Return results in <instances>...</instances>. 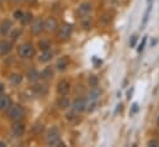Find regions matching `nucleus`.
Returning a JSON list of instances; mask_svg holds the SVG:
<instances>
[{
	"instance_id": "1",
	"label": "nucleus",
	"mask_w": 159,
	"mask_h": 147,
	"mask_svg": "<svg viewBox=\"0 0 159 147\" xmlns=\"http://www.w3.org/2000/svg\"><path fill=\"white\" fill-rule=\"evenodd\" d=\"M17 53H19V56L21 58L27 59V58H32L36 55V50H35V47L31 43H24V45H21L19 47Z\"/></svg>"
},
{
	"instance_id": "2",
	"label": "nucleus",
	"mask_w": 159,
	"mask_h": 147,
	"mask_svg": "<svg viewBox=\"0 0 159 147\" xmlns=\"http://www.w3.org/2000/svg\"><path fill=\"white\" fill-rule=\"evenodd\" d=\"M7 116L10 120H14V121H19L21 120L24 116H25V110L20 105H11L9 109H7Z\"/></svg>"
},
{
	"instance_id": "3",
	"label": "nucleus",
	"mask_w": 159,
	"mask_h": 147,
	"mask_svg": "<svg viewBox=\"0 0 159 147\" xmlns=\"http://www.w3.org/2000/svg\"><path fill=\"white\" fill-rule=\"evenodd\" d=\"M46 144L48 146H59V145H62L61 137H59V134H58L57 129H52L47 134V136H46Z\"/></svg>"
},
{
	"instance_id": "4",
	"label": "nucleus",
	"mask_w": 159,
	"mask_h": 147,
	"mask_svg": "<svg viewBox=\"0 0 159 147\" xmlns=\"http://www.w3.org/2000/svg\"><path fill=\"white\" fill-rule=\"evenodd\" d=\"M72 34H73V26L70 24H64L63 26H61V29L58 31V40L67 41L70 38Z\"/></svg>"
},
{
	"instance_id": "5",
	"label": "nucleus",
	"mask_w": 159,
	"mask_h": 147,
	"mask_svg": "<svg viewBox=\"0 0 159 147\" xmlns=\"http://www.w3.org/2000/svg\"><path fill=\"white\" fill-rule=\"evenodd\" d=\"M72 109L74 112H78V114L83 112L86 109V100L84 98H77L72 104Z\"/></svg>"
},
{
	"instance_id": "6",
	"label": "nucleus",
	"mask_w": 159,
	"mask_h": 147,
	"mask_svg": "<svg viewBox=\"0 0 159 147\" xmlns=\"http://www.w3.org/2000/svg\"><path fill=\"white\" fill-rule=\"evenodd\" d=\"M58 29V21L54 17H48L44 21V30L47 32H54Z\"/></svg>"
},
{
	"instance_id": "7",
	"label": "nucleus",
	"mask_w": 159,
	"mask_h": 147,
	"mask_svg": "<svg viewBox=\"0 0 159 147\" xmlns=\"http://www.w3.org/2000/svg\"><path fill=\"white\" fill-rule=\"evenodd\" d=\"M70 90V83L68 80H61L57 85V92L61 95H67Z\"/></svg>"
},
{
	"instance_id": "8",
	"label": "nucleus",
	"mask_w": 159,
	"mask_h": 147,
	"mask_svg": "<svg viewBox=\"0 0 159 147\" xmlns=\"http://www.w3.org/2000/svg\"><path fill=\"white\" fill-rule=\"evenodd\" d=\"M25 130H26V127L21 122H15L12 125V127H11V132H12V135L15 137H21L25 134Z\"/></svg>"
},
{
	"instance_id": "9",
	"label": "nucleus",
	"mask_w": 159,
	"mask_h": 147,
	"mask_svg": "<svg viewBox=\"0 0 159 147\" xmlns=\"http://www.w3.org/2000/svg\"><path fill=\"white\" fill-rule=\"evenodd\" d=\"M44 30V21H42L41 19H37L32 22L31 25V32L34 35H40L41 32Z\"/></svg>"
},
{
	"instance_id": "10",
	"label": "nucleus",
	"mask_w": 159,
	"mask_h": 147,
	"mask_svg": "<svg viewBox=\"0 0 159 147\" xmlns=\"http://www.w3.org/2000/svg\"><path fill=\"white\" fill-rule=\"evenodd\" d=\"M11 107V100L7 95L0 94V111L7 110Z\"/></svg>"
},
{
	"instance_id": "11",
	"label": "nucleus",
	"mask_w": 159,
	"mask_h": 147,
	"mask_svg": "<svg viewBox=\"0 0 159 147\" xmlns=\"http://www.w3.org/2000/svg\"><path fill=\"white\" fill-rule=\"evenodd\" d=\"M12 29V22L10 20H4L1 24H0V34L1 35H7Z\"/></svg>"
},
{
	"instance_id": "12",
	"label": "nucleus",
	"mask_w": 159,
	"mask_h": 147,
	"mask_svg": "<svg viewBox=\"0 0 159 147\" xmlns=\"http://www.w3.org/2000/svg\"><path fill=\"white\" fill-rule=\"evenodd\" d=\"M48 92V87L46 84H37L34 87V93L37 95V97H44Z\"/></svg>"
},
{
	"instance_id": "13",
	"label": "nucleus",
	"mask_w": 159,
	"mask_h": 147,
	"mask_svg": "<svg viewBox=\"0 0 159 147\" xmlns=\"http://www.w3.org/2000/svg\"><path fill=\"white\" fill-rule=\"evenodd\" d=\"M68 67H69V58H68L67 56L61 57V59H58V62H57V68H58V71L63 72V71H66Z\"/></svg>"
},
{
	"instance_id": "14",
	"label": "nucleus",
	"mask_w": 159,
	"mask_h": 147,
	"mask_svg": "<svg viewBox=\"0 0 159 147\" xmlns=\"http://www.w3.org/2000/svg\"><path fill=\"white\" fill-rule=\"evenodd\" d=\"M91 10H93V6H91L90 2H83L79 6L78 11H79L80 16H86V15H89L91 12Z\"/></svg>"
},
{
	"instance_id": "15",
	"label": "nucleus",
	"mask_w": 159,
	"mask_h": 147,
	"mask_svg": "<svg viewBox=\"0 0 159 147\" xmlns=\"http://www.w3.org/2000/svg\"><path fill=\"white\" fill-rule=\"evenodd\" d=\"M53 58V52L48 48V50H43L42 52H41L40 57H39V59H40V62H48V61H51Z\"/></svg>"
},
{
	"instance_id": "16",
	"label": "nucleus",
	"mask_w": 159,
	"mask_h": 147,
	"mask_svg": "<svg viewBox=\"0 0 159 147\" xmlns=\"http://www.w3.org/2000/svg\"><path fill=\"white\" fill-rule=\"evenodd\" d=\"M11 43L9 41H1L0 42V56H5L11 51Z\"/></svg>"
},
{
	"instance_id": "17",
	"label": "nucleus",
	"mask_w": 159,
	"mask_h": 147,
	"mask_svg": "<svg viewBox=\"0 0 159 147\" xmlns=\"http://www.w3.org/2000/svg\"><path fill=\"white\" fill-rule=\"evenodd\" d=\"M26 77H27V80H29V82H37V80L40 79L41 74L39 73L35 68H31V69L27 71Z\"/></svg>"
},
{
	"instance_id": "18",
	"label": "nucleus",
	"mask_w": 159,
	"mask_h": 147,
	"mask_svg": "<svg viewBox=\"0 0 159 147\" xmlns=\"http://www.w3.org/2000/svg\"><path fill=\"white\" fill-rule=\"evenodd\" d=\"M152 5H153V0H148V6H147V10H146V12H144V15H143V21H142V26H143V27L146 26V24H147V21H148L149 14H151V11H152Z\"/></svg>"
},
{
	"instance_id": "19",
	"label": "nucleus",
	"mask_w": 159,
	"mask_h": 147,
	"mask_svg": "<svg viewBox=\"0 0 159 147\" xmlns=\"http://www.w3.org/2000/svg\"><path fill=\"white\" fill-rule=\"evenodd\" d=\"M100 94H101V90H99L96 87H94L90 92H89V94H88V99H93V100H99V98H100Z\"/></svg>"
},
{
	"instance_id": "20",
	"label": "nucleus",
	"mask_w": 159,
	"mask_h": 147,
	"mask_svg": "<svg viewBox=\"0 0 159 147\" xmlns=\"http://www.w3.org/2000/svg\"><path fill=\"white\" fill-rule=\"evenodd\" d=\"M53 69H52V67H46L42 72H41V78L42 79H46V80H48V79H51L52 77H53Z\"/></svg>"
},
{
	"instance_id": "21",
	"label": "nucleus",
	"mask_w": 159,
	"mask_h": 147,
	"mask_svg": "<svg viewBox=\"0 0 159 147\" xmlns=\"http://www.w3.org/2000/svg\"><path fill=\"white\" fill-rule=\"evenodd\" d=\"M69 107H70V102H69L68 98L62 97V98L58 100V108H59V109L64 110V109H67V108H69Z\"/></svg>"
},
{
	"instance_id": "22",
	"label": "nucleus",
	"mask_w": 159,
	"mask_h": 147,
	"mask_svg": "<svg viewBox=\"0 0 159 147\" xmlns=\"http://www.w3.org/2000/svg\"><path fill=\"white\" fill-rule=\"evenodd\" d=\"M81 25H83V27L86 29V30L91 29V17H89V15L83 16V17H81Z\"/></svg>"
},
{
	"instance_id": "23",
	"label": "nucleus",
	"mask_w": 159,
	"mask_h": 147,
	"mask_svg": "<svg viewBox=\"0 0 159 147\" xmlns=\"http://www.w3.org/2000/svg\"><path fill=\"white\" fill-rule=\"evenodd\" d=\"M21 80H22V77H21L20 74H11V75H10V83L14 84V85L20 84Z\"/></svg>"
},
{
	"instance_id": "24",
	"label": "nucleus",
	"mask_w": 159,
	"mask_h": 147,
	"mask_svg": "<svg viewBox=\"0 0 159 147\" xmlns=\"http://www.w3.org/2000/svg\"><path fill=\"white\" fill-rule=\"evenodd\" d=\"M88 82H89V84H90V87H98V84H99V79H98V77L96 75H90L89 77V79H88Z\"/></svg>"
},
{
	"instance_id": "25",
	"label": "nucleus",
	"mask_w": 159,
	"mask_h": 147,
	"mask_svg": "<svg viewBox=\"0 0 159 147\" xmlns=\"http://www.w3.org/2000/svg\"><path fill=\"white\" fill-rule=\"evenodd\" d=\"M31 19H32V15H31L30 12L24 14V16H22V19H21V22H22L24 25H27V24L31 21Z\"/></svg>"
},
{
	"instance_id": "26",
	"label": "nucleus",
	"mask_w": 159,
	"mask_h": 147,
	"mask_svg": "<svg viewBox=\"0 0 159 147\" xmlns=\"http://www.w3.org/2000/svg\"><path fill=\"white\" fill-rule=\"evenodd\" d=\"M146 42H147V37H143L142 41H141V43H139V46H138V48H137L138 52H142V51H143V48H144V46H146Z\"/></svg>"
},
{
	"instance_id": "27",
	"label": "nucleus",
	"mask_w": 159,
	"mask_h": 147,
	"mask_svg": "<svg viewBox=\"0 0 159 147\" xmlns=\"http://www.w3.org/2000/svg\"><path fill=\"white\" fill-rule=\"evenodd\" d=\"M40 48H42V51L43 50H48V47H51L49 46V43H48V41H40Z\"/></svg>"
},
{
	"instance_id": "28",
	"label": "nucleus",
	"mask_w": 159,
	"mask_h": 147,
	"mask_svg": "<svg viewBox=\"0 0 159 147\" xmlns=\"http://www.w3.org/2000/svg\"><path fill=\"white\" fill-rule=\"evenodd\" d=\"M22 16H24V12H22L21 10H16V11L14 12V17H15L16 20H21Z\"/></svg>"
},
{
	"instance_id": "29",
	"label": "nucleus",
	"mask_w": 159,
	"mask_h": 147,
	"mask_svg": "<svg viewBox=\"0 0 159 147\" xmlns=\"http://www.w3.org/2000/svg\"><path fill=\"white\" fill-rule=\"evenodd\" d=\"M137 41H138V36H137V35H133V36L131 37V41H129V46H131V47H136V43H137Z\"/></svg>"
},
{
	"instance_id": "30",
	"label": "nucleus",
	"mask_w": 159,
	"mask_h": 147,
	"mask_svg": "<svg viewBox=\"0 0 159 147\" xmlns=\"http://www.w3.org/2000/svg\"><path fill=\"white\" fill-rule=\"evenodd\" d=\"M148 146H151V147H158L159 146V141H158V140H151V141L148 142Z\"/></svg>"
},
{
	"instance_id": "31",
	"label": "nucleus",
	"mask_w": 159,
	"mask_h": 147,
	"mask_svg": "<svg viewBox=\"0 0 159 147\" xmlns=\"http://www.w3.org/2000/svg\"><path fill=\"white\" fill-rule=\"evenodd\" d=\"M20 34H21V31H20V30H16V31L12 34V38H14V40H16V38L19 37V35H20Z\"/></svg>"
},
{
	"instance_id": "32",
	"label": "nucleus",
	"mask_w": 159,
	"mask_h": 147,
	"mask_svg": "<svg viewBox=\"0 0 159 147\" xmlns=\"http://www.w3.org/2000/svg\"><path fill=\"white\" fill-rule=\"evenodd\" d=\"M137 110H138V105H137V104H133V108H132V111H133V112H136Z\"/></svg>"
},
{
	"instance_id": "33",
	"label": "nucleus",
	"mask_w": 159,
	"mask_h": 147,
	"mask_svg": "<svg viewBox=\"0 0 159 147\" xmlns=\"http://www.w3.org/2000/svg\"><path fill=\"white\" fill-rule=\"evenodd\" d=\"M2 92H4V85L0 84V94H2Z\"/></svg>"
},
{
	"instance_id": "34",
	"label": "nucleus",
	"mask_w": 159,
	"mask_h": 147,
	"mask_svg": "<svg viewBox=\"0 0 159 147\" xmlns=\"http://www.w3.org/2000/svg\"><path fill=\"white\" fill-rule=\"evenodd\" d=\"M0 147H5V144L4 142H0Z\"/></svg>"
},
{
	"instance_id": "35",
	"label": "nucleus",
	"mask_w": 159,
	"mask_h": 147,
	"mask_svg": "<svg viewBox=\"0 0 159 147\" xmlns=\"http://www.w3.org/2000/svg\"><path fill=\"white\" fill-rule=\"evenodd\" d=\"M29 2H35V1H37V0H27Z\"/></svg>"
},
{
	"instance_id": "36",
	"label": "nucleus",
	"mask_w": 159,
	"mask_h": 147,
	"mask_svg": "<svg viewBox=\"0 0 159 147\" xmlns=\"http://www.w3.org/2000/svg\"><path fill=\"white\" fill-rule=\"evenodd\" d=\"M15 2H20V1H24V0H14Z\"/></svg>"
},
{
	"instance_id": "37",
	"label": "nucleus",
	"mask_w": 159,
	"mask_h": 147,
	"mask_svg": "<svg viewBox=\"0 0 159 147\" xmlns=\"http://www.w3.org/2000/svg\"><path fill=\"white\" fill-rule=\"evenodd\" d=\"M157 124H158V126H159V115H158V117H157Z\"/></svg>"
},
{
	"instance_id": "38",
	"label": "nucleus",
	"mask_w": 159,
	"mask_h": 147,
	"mask_svg": "<svg viewBox=\"0 0 159 147\" xmlns=\"http://www.w3.org/2000/svg\"><path fill=\"white\" fill-rule=\"evenodd\" d=\"M1 1H4V0H0V2H1Z\"/></svg>"
}]
</instances>
